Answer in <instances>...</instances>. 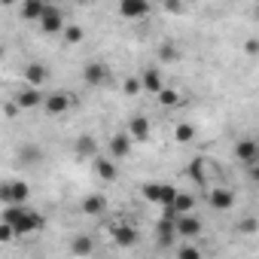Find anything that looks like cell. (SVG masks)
Segmentation results:
<instances>
[{"label": "cell", "mask_w": 259, "mask_h": 259, "mask_svg": "<svg viewBox=\"0 0 259 259\" xmlns=\"http://www.w3.org/2000/svg\"><path fill=\"white\" fill-rule=\"evenodd\" d=\"M141 195H144L150 204L171 207V201H174V195H177V186H174V183H144V186H141Z\"/></svg>", "instance_id": "cell-1"}, {"label": "cell", "mask_w": 259, "mask_h": 259, "mask_svg": "<svg viewBox=\"0 0 259 259\" xmlns=\"http://www.w3.org/2000/svg\"><path fill=\"white\" fill-rule=\"evenodd\" d=\"M31 198V186L25 180H4L0 183V201L7 207H16V204H25Z\"/></svg>", "instance_id": "cell-2"}, {"label": "cell", "mask_w": 259, "mask_h": 259, "mask_svg": "<svg viewBox=\"0 0 259 259\" xmlns=\"http://www.w3.org/2000/svg\"><path fill=\"white\" fill-rule=\"evenodd\" d=\"M40 31L43 34H61L64 31V25H67V19H64V13H61V7H55V4H46V10H43V16H40Z\"/></svg>", "instance_id": "cell-3"}, {"label": "cell", "mask_w": 259, "mask_h": 259, "mask_svg": "<svg viewBox=\"0 0 259 259\" xmlns=\"http://www.w3.org/2000/svg\"><path fill=\"white\" fill-rule=\"evenodd\" d=\"M174 210L171 207H162V217L156 223V238H159V247H171L177 241V232H174Z\"/></svg>", "instance_id": "cell-4"}, {"label": "cell", "mask_w": 259, "mask_h": 259, "mask_svg": "<svg viewBox=\"0 0 259 259\" xmlns=\"http://www.w3.org/2000/svg\"><path fill=\"white\" fill-rule=\"evenodd\" d=\"M150 0H119V7H116V13L122 16V19H128V22H138V19H147L150 16Z\"/></svg>", "instance_id": "cell-5"}, {"label": "cell", "mask_w": 259, "mask_h": 259, "mask_svg": "<svg viewBox=\"0 0 259 259\" xmlns=\"http://www.w3.org/2000/svg\"><path fill=\"white\" fill-rule=\"evenodd\" d=\"M201 229H204V226H201V220H198L195 213H186V217H177V220H174V232H177V238H183L186 244H189L192 238H198Z\"/></svg>", "instance_id": "cell-6"}, {"label": "cell", "mask_w": 259, "mask_h": 259, "mask_svg": "<svg viewBox=\"0 0 259 259\" xmlns=\"http://www.w3.org/2000/svg\"><path fill=\"white\" fill-rule=\"evenodd\" d=\"M110 238H113L116 247L128 250V247H135V244H138V229H135V226H128V223H113V226H110Z\"/></svg>", "instance_id": "cell-7"}, {"label": "cell", "mask_w": 259, "mask_h": 259, "mask_svg": "<svg viewBox=\"0 0 259 259\" xmlns=\"http://www.w3.org/2000/svg\"><path fill=\"white\" fill-rule=\"evenodd\" d=\"M43 98H46L43 89H31V85H25V89L16 92L13 104H16L19 110H37V107H43Z\"/></svg>", "instance_id": "cell-8"}, {"label": "cell", "mask_w": 259, "mask_h": 259, "mask_svg": "<svg viewBox=\"0 0 259 259\" xmlns=\"http://www.w3.org/2000/svg\"><path fill=\"white\" fill-rule=\"evenodd\" d=\"M70 104H73V95H67V92H49L43 98V110L49 116H64L70 110Z\"/></svg>", "instance_id": "cell-9"}, {"label": "cell", "mask_w": 259, "mask_h": 259, "mask_svg": "<svg viewBox=\"0 0 259 259\" xmlns=\"http://www.w3.org/2000/svg\"><path fill=\"white\" fill-rule=\"evenodd\" d=\"M132 138H128L125 132H116V135H110V144H107V159H125L128 153H132Z\"/></svg>", "instance_id": "cell-10"}, {"label": "cell", "mask_w": 259, "mask_h": 259, "mask_svg": "<svg viewBox=\"0 0 259 259\" xmlns=\"http://www.w3.org/2000/svg\"><path fill=\"white\" fill-rule=\"evenodd\" d=\"M125 135L132 138V144H147L150 141V119L147 116H132V119H128Z\"/></svg>", "instance_id": "cell-11"}, {"label": "cell", "mask_w": 259, "mask_h": 259, "mask_svg": "<svg viewBox=\"0 0 259 259\" xmlns=\"http://www.w3.org/2000/svg\"><path fill=\"white\" fill-rule=\"evenodd\" d=\"M207 204H210L213 210H232V207H235V192L226 189V186H210Z\"/></svg>", "instance_id": "cell-12"}, {"label": "cell", "mask_w": 259, "mask_h": 259, "mask_svg": "<svg viewBox=\"0 0 259 259\" xmlns=\"http://www.w3.org/2000/svg\"><path fill=\"white\" fill-rule=\"evenodd\" d=\"M25 85H31V89H43V82L49 79V67L46 64H40V61H31L28 67H25Z\"/></svg>", "instance_id": "cell-13"}, {"label": "cell", "mask_w": 259, "mask_h": 259, "mask_svg": "<svg viewBox=\"0 0 259 259\" xmlns=\"http://www.w3.org/2000/svg\"><path fill=\"white\" fill-rule=\"evenodd\" d=\"M82 79H85L89 85H101V82L110 79V67L101 64V61H89V64L82 67Z\"/></svg>", "instance_id": "cell-14"}, {"label": "cell", "mask_w": 259, "mask_h": 259, "mask_svg": "<svg viewBox=\"0 0 259 259\" xmlns=\"http://www.w3.org/2000/svg\"><path fill=\"white\" fill-rule=\"evenodd\" d=\"M138 79H141V89L150 92V95H159V92L165 89V79H162V70H159V67H147Z\"/></svg>", "instance_id": "cell-15"}, {"label": "cell", "mask_w": 259, "mask_h": 259, "mask_svg": "<svg viewBox=\"0 0 259 259\" xmlns=\"http://www.w3.org/2000/svg\"><path fill=\"white\" fill-rule=\"evenodd\" d=\"M235 159H241L244 165H256V159H259V147H256V141H253V138L238 141V144H235Z\"/></svg>", "instance_id": "cell-16"}, {"label": "cell", "mask_w": 259, "mask_h": 259, "mask_svg": "<svg viewBox=\"0 0 259 259\" xmlns=\"http://www.w3.org/2000/svg\"><path fill=\"white\" fill-rule=\"evenodd\" d=\"M95 174L104 180V183H116L119 171H116V162L107 159V156H95Z\"/></svg>", "instance_id": "cell-17"}, {"label": "cell", "mask_w": 259, "mask_h": 259, "mask_svg": "<svg viewBox=\"0 0 259 259\" xmlns=\"http://www.w3.org/2000/svg\"><path fill=\"white\" fill-rule=\"evenodd\" d=\"M204 171H207V159H201V156L186 165V177H189L192 183H198V186H207V174H204Z\"/></svg>", "instance_id": "cell-18"}, {"label": "cell", "mask_w": 259, "mask_h": 259, "mask_svg": "<svg viewBox=\"0 0 259 259\" xmlns=\"http://www.w3.org/2000/svg\"><path fill=\"white\" fill-rule=\"evenodd\" d=\"M171 210H174V217H186V213H192V210H195V195L177 189V195H174V201H171Z\"/></svg>", "instance_id": "cell-19"}, {"label": "cell", "mask_w": 259, "mask_h": 259, "mask_svg": "<svg viewBox=\"0 0 259 259\" xmlns=\"http://www.w3.org/2000/svg\"><path fill=\"white\" fill-rule=\"evenodd\" d=\"M43 10H46V4H43V0H25V4L19 7V16H22L25 22H40Z\"/></svg>", "instance_id": "cell-20"}, {"label": "cell", "mask_w": 259, "mask_h": 259, "mask_svg": "<svg viewBox=\"0 0 259 259\" xmlns=\"http://www.w3.org/2000/svg\"><path fill=\"white\" fill-rule=\"evenodd\" d=\"M82 210H85L89 217H101V213L107 210V198H104V195H85V198H82Z\"/></svg>", "instance_id": "cell-21"}, {"label": "cell", "mask_w": 259, "mask_h": 259, "mask_svg": "<svg viewBox=\"0 0 259 259\" xmlns=\"http://www.w3.org/2000/svg\"><path fill=\"white\" fill-rule=\"evenodd\" d=\"M174 141L177 144H192L195 141V125L192 122H177L174 125Z\"/></svg>", "instance_id": "cell-22"}, {"label": "cell", "mask_w": 259, "mask_h": 259, "mask_svg": "<svg viewBox=\"0 0 259 259\" xmlns=\"http://www.w3.org/2000/svg\"><path fill=\"white\" fill-rule=\"evenodd\" d=\"M92 250H95V241L89 235H76L73 244H70V253L73 256H92Z\"/></svg>", "instance_id": "cell-23"}, {"label": "cell", "mask_w": 259, "mask_h": 259, "mask_svg": "<svg viewBox=\"0 0 259 259\" xmlns=\"http://www.w3.org/2000/svg\"><path fill=\"white\" fill-rule=\"evenodd\" d=\"M76 156H82V159H85V156H92V159L98 156V144H95L92 135H82V138L76 141Z\"/></svg>", "instance_id": "cell-24"}, {"label": "cell", "mask_w": 259, "mask_h": 259, "mask_svg": "<svg viewBox=\"0 0 259 259\" xmlns=\"http://www.w3.org/2000/svg\"><path fill=\"white\" fill-rule=\"evenodd\" d=\"M61 37H64V43H67V46H76V43H82V40H85V31H82L79 25H64Z\"/></svg>", "instance_id": "cell-25"}, {"label": "cell", "mask_w": 259, "mask_h": 259, "mask_svg": "<svg viewBox=\"0 0 259 259\" xmlns=\"http://www.w3.org/2000/svg\"><path fill=\"white\" fill-rule=\"evenodd\" d=\"M156 98H159V104H162V107H177V104L183 101V95H180L177 89H171V85H165Z\"/></svg>", "instance_id": "cell-26"}, {"label": "cell", "mask_w": 259, "mask_h": 259, "mask_svg": "<svg viewBox=\"0 0 259 259\" xmlns=\"http://www.w3.org/2000/svg\"><path fill=\"white\" fill-rule=\"evenodd\" d=\"M144 89H141V79L138 76H125V82H122V95L125 98H135V95H141Z\"/></svg>", "instance_id": "cell-27"}, {"label": "cell", "mask_w": 259, "mask_h": 259, "mask_svg": "<svg viewBox=\"0 0 259 259\" xmlns=\"http://www.w3.org/2000/svg\"><path fill=\"white\" fill-rule=\"evenodd\" d=\"M177 259H204V256H201V250L195 244H180L177 247Z\"/></svg>", "instance_id": "cell-28"}, {"label": "cell", "mask_w": 259, "mask_h": 259, "mask_svg": "<svg viewBox=\"0 0 259 259\" xmlns=\"http://www.w3.org/2000/svg\"><path fill=\"white\" fill-rule=\"evenodd\" d=\"M19 159H22V162H40V159H43V153H40V147H22Z\"/></svg>", "instance_id": "cell-29"}, {"label": "cell", "mask_w": 259, "mask_h": 259, "mask_svg": "<svg viewBox=\"0 0 259 259\" xmlns=\"http://www.w3.org/2000/svg\"><path fill=\"white\" fill-rule=\"evenodd\" d=\"M159 61H162V64H168V61H177V49H174L171 43H165V46L159 49Z\"/></svg>", "instance_id": "cell-30"}, {"label": "cell", "mask_w": 259, "mask_h": 259, "mask_svg": "<svg viewBox=\"0 0 259 259\" xmlns=\"http://www.w3.org/2000/svg\"><path fill=\"white\" fill-rule=\"evenodd\" d=\"M16 235H13V229L7 226V223H0V244H7V241H13Z\"/></svg>", "instance_id": "cell-31"}, {"label": "cell", "mask_w": 259, "mask_h": 259, "mask_svg": "<svg viewBox=\"0 0 259 259\" xmlns=\"http://www.w3.org/2000/svg\"><path fill=\"white\" fill-rule=\"evenodd\" d=\"M244 52H247V55H256V52H259V40H256V37H250V40L244 43Z\"/></svg>", "instance_id": "cell-32"}, {"label": "cell", "mask_w": 259, "mask_h": 259, "mask_svg": "<svg viewBox=\"0 0 259 259\" xmlns=\"http://www.w3.org/2000/svg\"><path fill=\"white\" fill-rule=\"evenodd\" d=\"M16 113H19V107H16L13 101H7V104H4V116H7V119H13Z\"/></svg>", "instance_id": "cell-33"}, {"label": "cell", "mask_w": 259, "mask_h": 259, "mask_svg": "<svg viewBox=\"0 0 259 259\" xmlns=\"http://www.w3.org/2000/svg\"><path fill=\"white\" fill-rule=\"evenodd\" d=\"M241 232H256V223H253V217H247V220L241 223Z\"/></svg>", "instance_id": "cell-34"}, {"label": "cell", "mask_w": 259, "mask_h": 259, "mask_svg": "<svg viewBox=\"0 0 259 259\" xmlns=\"http://www.w3.org/2000/svg\"><path fill=\"white\" fill-rule=\"evenodd\" d=\"M168 10L171 13H186V7H180V4H168Z\"/></svg>", "instance_id": "cell-35"}]
</instances>
